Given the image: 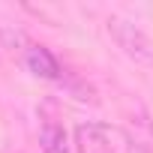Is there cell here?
Wrapping results in <instances>:
<instances>
[{
	"mask_svg": "<svg viewBox=\"0 0 153 153\" xmlns=\"http://www.w3.org/2000/svg\"><path fill=\"white\" fill-rule=\"evenodd\" d=\"M105 24H108L111 39L117 42V48H120L129 60L144 63V66H153V39H150L135 21H129V18H123V15H111Z\"/></svg>",
	"mask_w": 153,
	"mask_h": 153,
	"instance_id": "6da1fadb",
	"label": "cell"
},
{
	"mask_svg": "<svg viewBox=\"0 0 153 153\" xmlns=\"http://www.w3.org/2000/svg\"><path fill=\"white\" fill-rule=\"evenodd\" d=\"M123 144L126 153H153V120L144 105H135L123 120Z\"/></svg>",
	"mask_w": 153,
	"mask_h": 153,
	"instance_id": "7a4b0ae2",
	"label": "cell"
},
{
	"mask_svg": "<svg viewBox=\"0 0 153 153\" xmlns=\"http://www.w3.org/2000/svg\"><path fill=\"white\" fill-rule=\"evenodd\" d=\"M75 153H114L111 129L99 120H87L75 126Z\"/></svg>",
	"mask_w": 153,
	"mask_h": 153,
	"instance_id": "3957f363",
	"label": "cell"
},
{
	"mask_svg": "<svg viewBox=\"0 0 153 153\" xmlns=\"http://www.w3.org/2000/svg\"><path fill=\"white\" fill-rule=\"evenodd\" d=\"M24 60H27V69H30L33 75H39V78H45V81H60V78H63L60 60H57L45 45H27Z\"/></svg>",
	"mask_w": 153,
	"mask_h": 153,
	"instance_id": "277c9868",
	"label": "cell"
},
{
	"mask_svg": "<svg viewBox=\"0 0 153 153\" xmlns=\"http://www.w3.org/2000/svg\"><path fill=\"white\" fill-rule=\"evenodd\" d=\"M39 147L42 153H69L72 144H69V135L63 129V123L57 117H45L42 126H39Z\"/></svg>",
	"mask_w": 153,
	"mask_h": 153,
	"instance_id": "5b68a950",
	"label": "cell"
}]
</instances>
